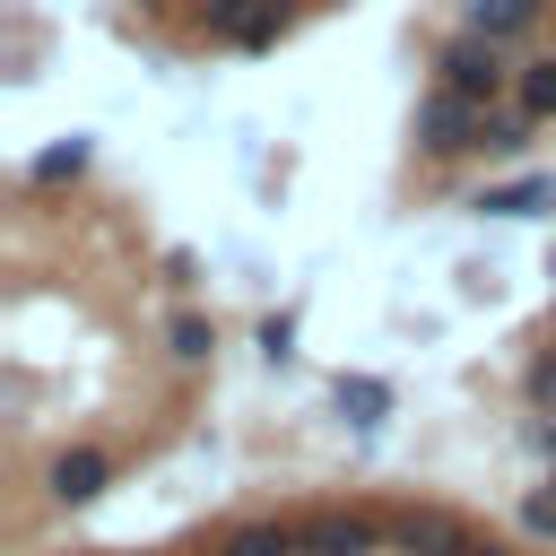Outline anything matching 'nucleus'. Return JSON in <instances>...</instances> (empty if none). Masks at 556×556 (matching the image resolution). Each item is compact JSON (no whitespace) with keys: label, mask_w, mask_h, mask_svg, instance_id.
<instances>
[{"label":"nucleus","mask_w":556,"mask_h":556,"mask_svg":"<svg viewBox=\"0 0 556 556\" xmlns=\"http://www.w3.org/2000/svg\"><path fill=\"white\" fill-rule=\"evenodd\" d=\"M530 408H547V417H556V348H539V356H530Z\"/></svg>","instance_id":"obj_16"},{"label":"nucleus","mask_w":556,"mask_h":556,"mask_svg":"<svg viewBox=\"0 0 556 556\" xmlns=\"http://www.w3.org/2000/svg\"><path fill=\"white\" fill-rule=\"evenodd\" d=\"M87 156H96V148H87L78 130H70V139H52V148H43V156H35L26 174H35V182H70V174H87Z\"/></svg>","instance_id":"obj_13"},{"label":"nucleus","mask_w":556,"mask_h":556,"mask_svg":"<svg viewBox=\"0 0 556 556\" xmlns=\"http://www.w3.org/2000/svg\"><path fill=\"white\" fill-rule=\"evenodd\" d=\"M513 96H521V113H530V122H547V113H556V52H539V61H521V78H513Z\"/></svg>","instance_id":"obj_12"},{"label":"nucleus","mask_w":556,"mask_h":556,"mask_svg":"<svg viewBox=\"0 0 556 556\" xmlns=\"http://www.w3.org/2000/svg\"><path fill=\"white\" fill-rule=\"evenodd\" d=\"M217 556H295V521H243L217 539Z\"/></svg>","instance_id":"obj_10"},{"label":"nucleus","mask_w":556,"mask_h":556,"mask_svg":"<svg viewBox=\"0 0 556 556\" xmlns=\"http://www.w3.org/2000/svg\"><path fill=\"white\" fill-rule=\"evenodd\" d=\"M539 452H547V469H556V426H539Z\"/></svg>","instance_id":"obj_17"},{"label":"nucleus","mask_w":556,"mask_h":556,"mask_svg":"<svg viewBox=\"0 0 556 556\" xmlns=\"http://www.w3.org/2000/svg\"><path fill=\"white\" fill-rule=\"evenodd\" d=\"M113 486V460L96 452V443H70V452H52V469H43V495L52 504H96Z\"/></svg>","instance_id":"obj_4"},{"label":"nucleus","mask_w":556,"mask_h":556,"mask_svg":"<svg viewBox=\"0 0 556 556\" xmlns=\"http://www.w3.org/2000/svg\"><path fill=\"white\" fill-rule=\"evenodd\" d=\"M374 521L365 513H304L295 521V556H374Z\"/></svg>","instance_id":"obj_5"},{"label":"nucleus","mask_w":556,"mask_h":556,"mask_svg":"<svg viewBox=\"0 0 556 556\" xmlns=\"http://www.w3.org/2000/svg\"><path fill=\"white\" fill-rule=\"evenodd\" d=\"M287 17H295V0H208V9H200V26H208L217 43H243V52L278 43Z\"/></svg>","instance_id":"obj_3"},{"label":"nucleus","mask_w":556,"mask_h":556,"mask_svg":"<svg viewBox=\"0 0 556 556\" xmlns=\"http://www.w3.org/2000/svg\"><path fill=\"white\" fill-rule=\"evenodd\" d=\"M547 0H469V35H495V43H521L539 26Z\"/></svg>","instance_id":"obj_9"},{"label":"nucleus","mask_w":556,"mask_h":556,"mask_svg":"<svg viewBox=\"0 0 556 556\" xmlns=\"http://www.w3.org/2000/svg\"><path fill=\"white\" fill-rule=\"evenodd\" d=\"M478 217H547L556 208V174H521V182H486L478 200H469Z\"/></svg>","instance_id":"obj_7"},{"label":"nucleus","mask_w":556,"mask_h":556,"mask_svg":"<svg viewBox=\"0 0 556 556\" xmlns=\"http://www.w3.org/2000/svg\"><path fill=\"white\" fill-rule=\"evenodd\" d=\"M391 539H400L408 556H469V547H478V539H469V530H460L452 513H434V504L400 513V521H391Z\"/></svg>","instance_id":"obj_6"},{"label":"nucleus","mask_w":556,"mask_h":556,"mask_svg":"<svg viewBox=\"0 0 556 556\" xmlns=\"http://www.w3.org/2000/svg\"><path fill=\"white\" fill-rule=\"evenodd\" d=\"M417 148H426V156H478V148H486V104L434 87V96L417 104Z\"/></svg>","instance_id":"obj_2"},{"label":"nucleus","mask_w":556,"mask_h":556,"mask_svg":"<svg viewBox=\"0 0 556 556\" xmlns=\"http://www.w3.org/2000/svg\"><path fill=\"white\" fill-rule=\"evenodd\" d=\"M330 408H339L348 426H382V417H391V382H374V374H339V382H330Z\"/></svg>","instance_id":"obj_8"},{"label":"nucleus","mask_w":556,"mask_h":556,"mask_svg":"<svg viewBox=\"0 0 556 556\" xmlns=\"http://www.w3.org/2000/svg\"><path fill=\"white\" fill-rule=\"evenodd\" d=\"M521 530H530L539 547H556V486H539V495L521 504Z\"/></svg>","instance_id":"obj_15"},{"label":"nucleus","mask_w":556,"mask_h":556,"mask_svg":"<svg viewBox=\"0 0 556 556\" xmlns=\"http://www.w3.org/2000/svg\"><path fill=\"white\" fill-rule=\"evenodd\" d=\"M469 556H504V547H486V539H478V547H469Z\"/></svg>","instance_id":"obj_18"},{"label":"nucleus","mask_w":556,"mask_h":556,"mask_svg":"<svg viewBox=\"0 0 556 556\" xmlns=\"http://www.w3.org/2000/svg\"><path fill=\"white\" fill-rule=\"evenodd\" d=\"M434 78H443L452 96H469V104H495L521 70H504V43H495V35H452V43L434 52Z\"/></svg>","instance_id":"obj_1"},{"label":"nucleus","mask_w":556,"mask_h":556,"mask_svg":"<svg viewBox=\"0 0 556 556\" xmlns=\"http://www.w3.org/2000/svg\"><path fill=\"white\" fill-rule=\"evenodd\" d=\"M208 348H217V321L208 313H174L165 321V356L174 365H208Z\"/></svg>","instance_id":"obj_11"},{"label":"nucleus","mask_w":556,"mask_h":556,"mask_svg":"<svg viewBox=\"0 0 556 556\" xmlns=\"http://www.w3.org/2000/svg\"><path fill=\"white\" fill-rule=\"evenodd\" d=\"M252 339H261V356H269V365H287V356H295V313H269Z\"/></svg>","instance_id":"obj_14"},{"label":"nucleus","mask_w":556,"mask_h":556,"mask_svg":"<svg viewBox=\"0 0 556 556\" xmlns=\"http://www.w3.org/2000/svg\"><path fill=\"white\" fill-rule=\"evenodd\" d=\"M148 9H165V0H148Z\"/></svg>","instance_id":"obj_19"}]
</instances>
